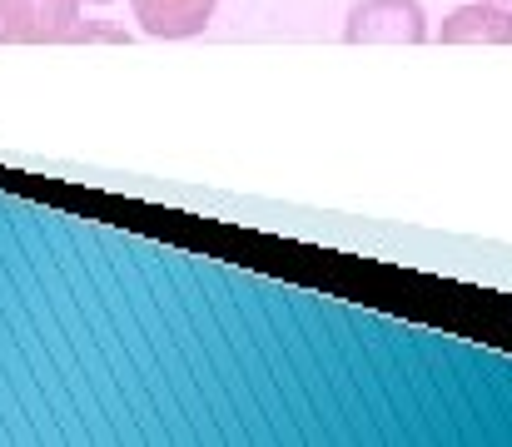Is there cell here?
<instances>
[{"mask_svg":"<svg viewBox=\"0 0 512 447\" xmlns=\"http://www.w3.org/2000/svg\"><path fill=\"white\" fill-rule=\"evenodd\" d=\"M85 40L80 0H0V45Z\"/></svg>","mask_w":512,"mask_h":447,"instance_id":"1","label":"cell"},{"mask_svg":"<svg viewBox=\"0 0 512 447\" xmlns=\"http://www.w3.org/2000/svg\"><path fill=\"white\" fill-rule=\"evenodd\" d=\"M343 40L353 45H418L428 40V20H423V5L418 0H358L348 10V25H343Z\"/></svg>","mask_w":512,"mask_h":447,"instance_id":"2","label":"cell"},{"mask_svg":"<svg viewBox=\"0 0 512 447\" xmlns=\"http://www.w3.org/2000/svg\"><path fill=\"white\" fill-rule=\"evenodd\" d=\"M135 5V20L145 35L155 40H184V35H199L214 15V0H130Z\"/></svg>","mask_w":512,"mask_h":447,"instance_id":"3","label":"cell"},{"mask_svg":"<svg viewBox=\"0 0 512 447\" xmlns=\"http://www.w3.org/2000/svg\"><path fill=\"white\" fill-rule=\"evenodd\" d=\"M443 45H512V15L493 0L458 5L443 20Z\"/></svg>","mask_w":512,"mask_h":447,"instance_id":"4","label":"cell"},{"mask_svg":"<svg viewBox=\"0 0 512 447\" xmlns=\"http://www.w3.org/2000/svg\"><path fill=\"white\" fill-rule=\"evenodd\" d=\"M493 5H503V10H508V15H512V0H493Z\"/></svg>","mask_w":512,"mask_h":447,"instance_id":"5","label":"cell"},{"mask_svg":"<svg viewBox=\"0 0 512 447\" xmlns=\"http://www.w3.org/2000/svg\"><path fill=\"white\" fill-rule=\"evenodd\" d=\"M90 5H110V0H90Z\"/></svg>","mask_w":512,"mask_h":447,"instance_id":"6","label":"cell"}]
</instances>
